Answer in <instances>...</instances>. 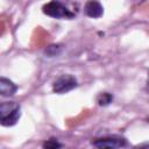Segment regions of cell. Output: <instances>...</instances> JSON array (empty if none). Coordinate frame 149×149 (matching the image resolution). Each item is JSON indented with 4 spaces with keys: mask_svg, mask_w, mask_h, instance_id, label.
<instances>
[{
    "mask_svg": "<svg viewBox=\"0 0 149 149\" xmlns=\"http://www.w3.org/2000/svg\"><path fill=\"white\" fill-rule=\"evenodd\" d=\"M21 115V107L14 101L2 102L0 105V122L5 127L14 126Z\"/></svg>",
    "mask_w": 149,
    "mask_h": 149,
    "instance_id": "1",
    "label": "cell"
},
{
    "mask_svg": "<svg viewBox=\"0 0 149 149\" xmlns=\"http://www.w3.org/2000/svg\"><path fill=\"white\" fill-rule=\"evenodd\" d=\"M43 13L55 19H71L74 16V14L58 0H51L45 3L43 6Z\"/></svg>",
    "mask_w": 149,
    "mask_h": 149,
    "instance_id": "2",
    "label": "cell"
},
{
    "mask_svg": "<svg viewBox=\"0 0 149 149\" xmlns=\"http://www.w3.org/2000/svg\"><path fill=\"white\" fill-rule=\"evenodd\" d=\"M77 79L71 76V74H62L61 77H58L54 84H52V90L55 93L58 94H63L66 92L72 91L73 88L77 87Z\"/></svg>",
    "mask_w": 149,
    "mask_h": 149,
    "instance_id": "3",
    "label": "cell"
},
{
    "mask_svg": "<svg viewBox=\"0 0 149 149\" xmlns=\"http://www.w3.org/2000/svg\"><path fill=\"white\" fill-rule=\"evenodd\" d=\"M92 144L97 148H122V147H126L128 143L125 137L112 135V136H104V137L94 139L92 141Z\"/></svg>",
    "mask_w": 149,
    "mask_h": 149,
    "instance_id": "4",
    "label": "cell"
},
{
    "mask_svg": "<svg viewBox=\"0 0 149 149\" xmlns=\"http://www.w3.org/2000/svg\"><path fill=\"white\" fill-rule=\"evenodd\" d=\"M84 12L88 17L98 19L104 14V7L98 0H88L84 6Z\"/></svg>",
    "mask_w": 149,
    "mask_h": 149,
    "instance_id": "5",
    "label": "cell"
},
{
    "mask_svg": "<svg viewBox=\"0 0 149 149\" xmlns=\"http://www.w3.org/2000/svg\"><path fill=\"white\" fill-rule=\"evenodd\" d=\"M17 91V86L9 79L1 77L0 78V94L2 97H12Z\"/></svg>",
    "mask_w": 149,
    "mask_h": 149,
    "instance_id": "6",
    "label": "cell"
},
{
    "mask_svg": "<svg viewBox=\"0 0 149 149\" xmlns=\"http://www.w3.org/2000/svg\"><path fill=\"white\" fill-rule=\"evenodd\" d=\"M113 101V95L108 92H102L97 97V102L100 106H107Z\"/></svg>",
    "mask_w": 149,
    "mask_h": 149,
    "instance_id": "7",
    "label": "cell"
},
{
    "mask_svg": "<svg viewBox=\"0 0 149 149\" xmlns=\"http://www.w3.org/2000/svg\"><path fill=\"white\" fill-rule=\"evenodd\" d=\"M61 50H62L61 45H55V44H54V45H49V47L45 49V55H48L49 57H54V56L59 55Z\"/></svg>",
    "mask_w": 149,
    "mask_h": 149,
    "instance_id": "8",
    "label": "cell"
},
{
    "mask_svg": "<svg viewBox=\"0 0 149 149\" xmlns=\"http://www.w3.org/2000/svg\"><path fill=\"white\" fill-rule=\"evenodd\" d=\"M43 147H44V148H61V147H62V144H61V143H58L55 139H51V140L47 141V142L43 144Z\"/></svg>",
    "mask_w": 149,
    "mask_h": 149,
    "instance_id": "9",
    "label": "cell"
},
{
    "mask_svg": "<svg viewBox=\"0 0 149 149\" xmlns=\"http://www.w3.org/2000/svg\"><path fill=\"white\" fill-rule=\"evenodd\" d=\"M139 147H148V148H149V143H142V144H140Z\"/></svg>",
    "mask_w": 149,
    "mask_h": 149,
    "instance_id": "10",
    "label": "cell"
},
{
    "mask_svg": "<svg viewBox=\"0 0 149 149\" xmlns=\"http://www.w3.org/2000/svg\"><path fill=\"white\" fill-rule=\"evenodd\" d=\"M148 90H149V78H148Z\"/></svg>",
    "mask_w": 149,
    "mask_h": 149,
    "instance_id": "11",
    "label": "cell"
}]
</instances>
